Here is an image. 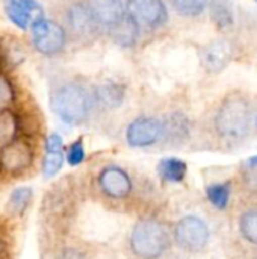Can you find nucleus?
<instances>
[{"instance_id":"1","label":"nucleus","mask_w":257,"mask_h":259,"mask_svg":"<svg viewBox=\"0 0 257 259\" xmlns=\"http://www.w3.org/2000/svg\"><path fill=\"white\" fill-rule=\"evenodd\" d=\"M173 237L167 225L156 215L139 217L127 238V247L135 259H162L171 249Z\"/></svg>"},{"instance_id":"2","label":"nucleus","mask_w":257,"mask_h":259,"mask_svg":"<svg viewBox=\"0 0 257 259\" xmlns=\"http://www.w3.org/2000/svg\"><path fill=\"white\" fill-rule=\"evenodd\" d=\"M94 94L83 85L67 82L50 93V108L53 114L68 126H77L86 121L94 106Z\"/></svg>"},{"instance_id":"3","label":"nucleus","mask_w":257,"mask_h":259,"mask_svg":"<svg viewBox=\"0 0 257 259\" xmlns=\"http://www.w3.org/2000/svg\"><path fill=\"white\" fill-rule=\"evenodd\" d=\"M251 109L248 102L235 94L229 96L215 115V129L220 137L227 140H241L250 132Z\"/></svg>"},{"instance_id":"4","label":"nucleus","mask_w":257,"mask_h":259,"mask_svg":"<svg viewBox=\"0 0 257 259\" xmlns=\"http://www.w3.org/2000/svg\"><path fill=\"white\" fill-rule=\"evenodd\" d=\"M95 188L98 196L114 205L129 202L135 193V182L130 173L115 164H109L100 168L95 176Z\"/></svg>"},{"instance_id":"5","label":"nucleus","mask_w":257,"mask_h":259,"mask_svg":"<svg viewBox=\"0 0 257 259\" xmlns=\"http://www.w3.org/2000/svg\"><path fill=\"white\" fill-rule=\"evenodd\" d=\"M35 161V150L29 140L15 137L0 147V173L9 178L24 175Z\"/></svg>"},{"instance_id":"6","label":"nucleus","mask_w":257,"mask_h":259,"mask_svg":"<svg viewBox=\"0 0 257 259\" xmlns=\"http://www.w3.org/2000/svg\"><path fill=\"white\" fill-rule=\"evenodd\" d=\"M171 237L182 250L198 253L209 244L211 231L203 219L197 215H185L174 225Z\"/></svg>"},{"instance_id":"7","label":"nucleus","mask_w":257,"mask_h":259,"mask_svg":"<svg viewBox=\"0 0 257 259\" xmlns=\"http://www.w3.org/2000/svg\"><path fill=\"white\" fill-rule=\"evenodd\" d=\"M33 47L45 56L58 55L64 50L67 42V33L56 21L39 17L30 24Z\"/></svg>"},{"instance_id":"8","label":"nucleus","mask_w":257,"mask_h":259,"mask_svg":"<svg viewBox=\"0 0 257 259\" xmlns=\"http://www.w3.org/2000/svg\"><path fill=\"white\" fill-rule=\"evenodd\" d=\"M126 12L139 30H156L168 21V9L164 0H127Z\"/></svg>"},{"instance_id":"9","label":"nucleus","mask_w":257,"mask_h":259,"mask_svg":"<svg viewBox=\"0 0 257 259\" xmlns=\"http://www.w3.org/2000/svg\"><path fill=\"white\" fill-rule=\"evenodd\" d=\"M126 141L130 147L144 149L162 141V120L155 117H138L126 129Z\"/></svg>"},{"instance_id":"10","label":"nucleus","mask_w":257,"mask_h":259,"mask_svg":"<svg viewBox=\"0 0 257 259\" xmlns=\"http://www.w3.org/2000/svg\"><path fill=\"white\" fill-rule=\"evenodd\" d=\"M85 3L100 29L112 30L126 15L123 0H86Z\"/></svg>"},{"instance_id":"11","label":"nucleus","mask_w":257,"mask_h":259,"mask_svg":"<svg viewBox=\"0 0 257 259\" xmlns=\"http://www.w3.org/2000/svg\"><path fill=\"white\" fill-rule=\"evenodd\" d=\"M67 23L71 33L83 39L95 36L100 30L85 2H76L67 9Z\"/></svg>"},{"instance_id":"12","label":"nucleus","mask_w":257,"mask_h":259,"mask_svg":"<svg viewBox=\"0 0 257 259\" xmlns=\"http://www.w3.org/2000/svg\"><path fill=\"white\" fill-rule=\"evenodd\" d=\"M5 12L8 18L21 30H26L36 18L44 17L36 0H5Z\"/></svg>"},{"instance_id":"13","label":"nucleus","mask_w":257,"mask_h":259,"mask_svg":"<svg viewBox=\"0 0 257 259\" xmlns=\"http://www.w3.org/2000/svg\"><path fill=\"white\" fill-rule=\"evenodd\" d=\"M233 56V47L226 39H215L203 47L201 62L209 73L223 71Z\"/></svg>"},{"instance_id":"14","label":"nucleus","mask_w":257,"mask_h":259,"mask_svg":"<svg viewBox=\"0 0 257 259\" xmlns=\"http://www.w3.org/2000/svg\"><path fill=\"white\" fill-rule=\"evenodd\" d=\"M65 162V152H64V140L59 134L53 132L47 137L45 141V152L42 158V175L44 178L56 176Z\"/></svg>"},{"instance_id":"15","label":"nucleus","mask_w":257,"mask_h":259,"mask_svg":"<svg viewBox=\"0 0 257 259\" xmlns=\"http://www.w3.org/2000/svg\"><path fill=\"white\" fill-rule=\"evenodd\" d=\"M189 134V120L183 114L174 112L162 120V141L168 144H180L188 140Z\"/></svg>"},{"instance_id":"16","label":"nucleus","mask_w":257,"mask_h":259,"mask_svg":"<svg viewBox=\"0 0 257 259\" xmlns=\"http://www.w3.org/2000/svg\"><path fill=\"white\" fill-rule=\"evenodd\" d=\"M33 202V190L30 187L14 188L5 205V214L9 220H17L23 217Z\"/></svg>"},{"instance_id":"17","label":"nucleus","mask_w":257,"mask_h":259,"mask_svg":"<svg viewBox=\"0 0 257 259\" xmlns=\"http://www.w3.org/2000/svg\"><path fill=\"white\" fill-rule=\"evenodd\" d=\"M126 90L117 82H103L94 91V99L108 109H117L123 105Z\"/></svg>"},{"instance_id":"18","label":"nucleus","mask_w":257,"mask_h":259,"mask_svg":"<svg viewBox=\"0 0 257 259\" xmlns=\"http://www.w3.org/2000/svg\"><path fill=\"white\" fill-rule=\"evenodd\" d=\"M158 175L167 184H180L188 175V165L183 159L174 156L164 158L158 164Z\"/></svg>"},{"instance_id":"19","label":"nucleus","mask_w":257,"mask_h":259,"mask_svg":"<svg viewBox=\"0 0 257 259\" xmlns=\"http://www.w3.org/2000/svg\"><path fill=\"white\" fill-rule=\"evenodd\" d=\"M211 18L221 30H229L235 24V14L230 0H209L208 2Z\"/></svg>"},{"instance_id":"20","label":"nucleus","mask_w":257,"mask_h":259,"mask_svg":"<svg viewBox=\"0 0 257 259\" xmlns=\"http://www.w3.org/2000/svg\"><path fill=\"white\" fill-rule=\"evenodd\" d=\"M114 35V39L121 46V47H132L135 46L138 35H139V27L136 26V23L127 15L123 17V20L111 30Z\"/></svg>"},{"instance_id":"21","label":"nucleus","mask_w":257,"mask_h":259,"mask_svg":"<svg viewBox=\"0 0 257 259\" xmlns=\"http://www.w3.org/2000/svg\"><path fill=\"white\" fill-rule=\"evenodd\" d=\"M230 194H232L230 182H217L206 188V197H208L209 203L220 211H223L229 206Z\"/></svg>"},{"instance_id":"22","label":"nucleus","mask_w":257,"mask_h":259,"mask_svg":"<svg viewBox=\"0 0 257 259\" xmlns=\"http://www.w3.org/2000/svg\"><path fill=\"white\" fill-rule=\"evenodd\" d=\"M17 132H18V120L15 114L8 108L0 109V147L9 143L11 140H14L17 137Z\"/></svg>"},{"instance_id":"23","label":"nucleus","mask_w":257,"mask_h":259,"mask_svg":"<svg viewBox=\"0 0 257 259\" xmlns=\"http://www.w3.org/2000/svg\"><path fill=\"white\" fill-rule=\"evenodd\" d=\"M239 232L245 241L257 246V208L248 209L241 215Z\"/></svg>"},{"instance_id":"24","label":"nucleus","mask_w":257,"mask_h":259,"mask_svg":"<svg viewBox=\"0 0 257 259\" xmlns=\"http://www.w3.org/2000/svg\"><path fill=\"white\" fill-rule=\"evenodd\" d=\"M209 0H170L173 9L182 17H198L208 8Z\"/></svg>"},{"instance_id":"25","label":"nucleus","mask_w":257,"mask_h":259,"mask_svg":"<svg viewBox=\"0 0 257 259\" xmlns=\"http://www.w3.org/2000/svg\"><path fill=\"white\" fill-rule=\"evenodd\" d=\"M85 159H86V150H85L83 138H77V140H74L67 147V150H65V161L71 167H79L80 164L85 162Z\"/></svg>"},{"instance_id":"26","label":"nucleus","mask_w":257,"mask_h":259,"mask_svg":"<svg viewBox=\"0 0 257 259\" xmlns=\"http://www.w3.org/2000/svg\"><path fill=\"white\" fill-rule=\"evenodd\" d=\"M53 259H89V256L83 247L67 244V246H62L56 250Z\"/></svg>"},{"instance_id":"27","label":"nucleus","mask_w":257,"mask_h":259,"mask_svg":"<svg viewBox=\"0 0 257 259\" xmlns=\"http://www.w3.org/2000/svg\"><path fill=\"white\" fill-rule=\"evenodd\" d=\"M14 100H15V91L12 88V83L3 74H0V108H6Z\"/></svg>"},{"instance_id":"28","label":"nucleus","mask_w":257,"mask_h":259,"mask_svg":"<svg viewBox=\"0 0 257 259\" xmlns=\"http://www.w3.org/2000/svg\"><path fill=\"white\" fill-rule=\"evenodd\" d=\"M0 259H11V240L6 228L0 223Z\"/></svg>"},{"instance_id":"29","label":"nucleus","mask_w":257,"mask_h":259,"mask_svg":"<svg viewBox=\"0 0 257 259\" xmlns=\"http://www.w3.org/2000/svg\"><path fill=\"white\" fill-rule=\"evenodd\" d=\"M247 167L248 168H257V155L254 156H251V158H248V161H247Z\"/></svg>"},{"instance_id":"30","label":"nucleus","mask_w":257,"mask_h":259,"mask_svg":"<svg viewBox=\"0 0 257 259\" xmlns=\"http://www.w3.org/2000/svg\"><path fill=\"white\" fill-rule=\"evenodd\" d=\"M256 124H257V120H256Z\"/></svg>"},{"instance_id":"31","label":"nucleus","mask_w":257,"mask_h":259,"mask_svg":"<svg viewBox=\"0 0 257 259\" xmlns=\"http://www.w3.org/2000/svg\"><path fill=\"white\" fill-rule=\"evenodd\" d=\"M256 2H257V0H256Z\"/></svg>"}]
</instances>
